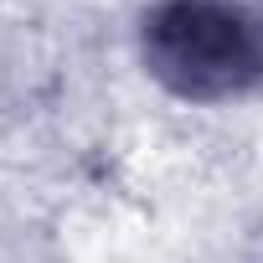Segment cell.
Here are the masks:
<instances>
[{
    "label": "cell",
    "instance_id": "6da1fadb",
    "mask_svg": "<svg viewBox=\"0 0 263 263\" xmlns=\"http://www.w3.org/2000/svg\"><path fill=\"white\" fill-rule=\"evenodd\" d=\"M150 67L186 98H227L263 72V26L232 0H165L145 21Z\"/></svg>",
    "mask_w": 263,
    "mask_h": 263
}]
</instances>
